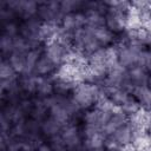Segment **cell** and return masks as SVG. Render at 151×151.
<instances>
[{
    "instance_id": "obj_1",
    "label": "cell",
    "mask_w": 151,
    "mask_h": 151,
    "mask_svg": "<svg viewBox=\"0 0 151 151\" xmlns=\"http://www.w3.org/2000/svg\"><path fill=\"white\" fill-rule=\"evenodd\" d=\"M101 94V86L91 83H78L73 90L72 98L83 111H86L97 105Z\"/></svg>"
},
{
    "instance_id": "obj_2",
    "label": "cell",
    "mask_w": 151,
    "mask_h": 151,
    "mask_svg": "<svg viewBox=\"0 0 151 151\" xmlns=\"http://www.w3.org/2000/svg\"><path fill=\"white\" fill-rule=\"evenodd\" d=\"M117 50V63L119 66L125 70H130L134 66H139L140 55L144 48L138 44H130L120 47H116Z\"/></svg>"
},
{
    "instance_id": "obj_3",
    "label": "cell",
    "mask_w": 151,
    "mask_h": 151,
    "mask_svg": "<svg viewBox=\"0 0 151 151\" xmlns=\"http://www.w3.org/2000/svg\"><path fill=\"white\" fill-rule=\"evenodd\" d=\"M136 137L137 133L129 122L126 125L119 127L111 137H106V145H116L120 149H127L133 145Z\"/></svg>"
},
{
    "instance_id": "obj_4",
    "label": "cell",
    "mask_w": 151,
    "mask_h": 151,
    "mask_svg": "<svg viewBox=\"0 0 151 151\" xmlns=\"http://www.w3.org/2000/svg\"><path fill=\"white\" fill-rule=\"evenodd\" d=\"M71 52H72V48L70 46L65 45L64 42H61L57 39L44 45V51H42V53L46 57H48L59 67L68 60Z\"/></svg>"
},
{
    "instance_id": "obj_5",
    "label": "cell",
    "mask_w": 151,
    "mask_h": 151,
    "mask_svg": "<svg viewBox=\"0 0 151 151\" xmlns=\"http://www.w3.org/2000/svg\"><path fill=\"white\" fill-rule=\"evenodd\" d=\"M63 14L60 12V1H39L37 18L41 22L59 25Z\"/></svg>"
},
{
    "instance_id": "obj_6",
    "label": "cell",
    "mask_w": 151,
    "mask_h": 151,
    "mask_svg": "<svg viewBox=\"0 0 151 151\" xmlns=\"http://www.w3.org/2000/svg\"><path fill=\"white\" fill-rule=\"evenodd\" d=\"M130 13H124L116 8H107L105 13V27L116 35L123 33L127 29V19Z\"/></svg>"
},
{
    "instance_id": "obj_7",
    "label": "cell",
    "mask_w": 151,
    "mask_h": 151,
    "mask_svg": "<svg viewBox=\"0 0 151 151\" xmlns=\"http://www.w3.org/2000/svg\"><path fill=\"white\" fill-rule=\"evenodd\" d=\"M61 137L66 144L67 151H72L84 143V137L81 132V125H76L72 123L66 124L61 130Z\"/></svg>"
},
{
    "instance_id": "obj_8",
    "label": "cell",
    "mask_w": 151,
    "mask_h": 151,
    "mask_svg": "<svg viewBox=\"0 0 151 151\" xmlns=\"http://www.w3.org/2000/svg\"><path fill=\"white\" fill-rule=\"evenodd\" d=\"M130 122V117L124 113L120 109H114L110 120L101 127V132L106 136V137H111L119 127L126 125Z\"/></svg>"
},
{
    "instance_id": "obj_9",
    "label": "cell",
    "mask_w": 151,
    "mask_h": 151,
    "mask_svg": "<svg viewBox=\"0 0 151 151\" xmlns=\"http://www.w3.org/2000/svg\"><path fill=\"white\" fill-rule=\"evenodd\" d=\"M58 70H59V66L42 53L35 65L33 74L37 77H41V78H53L55 77Z\"/></svg>"
},
{
    "instance_id": "obj_10",
    "label": "cell",
    "mask_w": 151,
    "mask_h": 151,
    "mask_svg": "<svg viewBox=\"0 0 151 151\" xmlns=\"http://www.w3.org/2000/svg\"><path fill=\"white\" fill-rule=\"evenodd\" d=\"M92 33H93V37L97 40V42L103 48L114 47L116 40H117V35L114 33H112L110 29H107L105 26H101V27H98L96 29H92Z\"/></svg>"
},
{
    "instance_id": "obj_11",
    "label": "cell",
    "mask_w": 151,
    "mask_h": 151,
    "mask_svg": "<svg viewBox=\"0 0 151 151\" xmlns=\"http://www.w3.org/2000/svg\"><path fill=\"white\" fill-rule=\"evenodd\" d=\"M78 83L60 78L58 76L53 77V92L54 96H60V97H70L73 93V90L76 88Z\"/></svg>"
},
{
    "instance_id": "obj_12",
    "label": "cell",
    "mask_w": 151,
    "mask_h": 151,
    "mask_svg": "<svg viewBox=\"0 0 151 151\" xmlns=\"http://www.w3.org/2000/svg\"><path fill=\"white\" fill-rule=\"evenodd\" d=\"M64 125L60 124L59 122H57L55 119L51 118L50 116L47 118H45L41 123H40V131H41V136L44 137L45 140L54 137V136H58L61 133V130H63Z\"/></svg>"
},
{
    "instance_id": "obj_13",
    "label": "cell",
    "mask_w": 151,
    "mask_h": 151,
    "mask_svg": "<svg viewBox=\"0 0 151 151\" xmlns=\"http://www.w3.org/2000/svg\"><path fill=\"white\" fill-rule=\"evenodd\" d=\"M145 111H151V90L144 86H134L130 93Z\"/></svg>"
},
{
    "instance_id": "obj_14",
    "label": "cell",
    "mask_w": 151,
    "mask_h": 151,
    "mask_svg": "<svg viewBox=\"0 0 151 151\" xmlns=\"http://www.w3.org/2000/svg\"><path fill=\"white\" fill-rule=\"evenodd\" d=\"M84 145L88 151H101L106 149V136L101 130L84 138Z\"/></svg>"
},
{
    "instance_id": "obj_15",
    "label": "cell",
    "mask_w": 151,
    "mask_h": 151,
    "mask_svg": "<svg viewBox=\"0 0 151 151\" xmlns=\"http://www.w3.org/2000/svg\"><path fill=\"white\" fill-rule=\"evenodd\" d=\"M48 116L51 118L55 119L57 122H59L60 124H63L64 126L70 123V114L67 113V111L65 110V107L63 105H60L59 103L55 101L54 94L52 96L51 105L48 107Z\"/></svg>"
},
{
    "instance_id": "obj_16",
    "label": "cell",
    "mask_w": 151,
    "mask_h": 151,
    "mask_svg": "<svg viewBox=\"0 0 151 151\" xmlns=\"http://www.w3.org/2000/svg\"><path fill=\"white\" fill-rule=\"evenodd\" d=\"M149 72L143 66H134L127 70V79L133 86H144L146 85Z\"/></svg>"
},
{
    "instance_id": "obj_17",
    "label": "cell",
    "mask_w": 151,
    "mask_h": 151,
    "mask_svg": "<svg viewBox=\"0 0 151 151\" xmlns=\"http://www.w3.org/2000/svg\"><path fill=\"white\" fill-rule=\"evenodd\" d=\"M44 47L41 48H32L25 54V72L24 74H33L35 65L41 57Z\"/></svg>"
},
{
    "instance_id": "obj_18",
    "label": "cell",
    "mask_w": 151,
    "mask_h": 151,
    "mask_svg": "<svg viewBox=\"0 0 151 151\" xmlns=\"http://www.w3.org/2000/svg\"><path fill=\"white\" fill-rule=\"evenodd\" d=\"M53 78H41L38 77V86L35 96L39 98H48L53 96Z\"/></svg>"
},
{
    "instance_id": "obj_19",
    "label": "cell",
    "mask_w": 151,
    "mask_h": 151,
    "mask_svg": "<svg viewBox=\"0 0 151 151\" xmlns=\"http://www.w3.org/2000/svg\"><path fill=\"white\" fill-rule=\"evenodd\" d=\"M7 61L17 74H19V76L24 74V72H25V54L12 53L7 58Z\"/></svg>"
},
{
    "instance_id": "obj_20",
    "label": "cell",
    "mask_w": 151,
    "mask_h": 151,
    "mask_svg": "<svg viewBox=\"0 0 151 151\" xmlns=\"http://www.w3.org/2000/svg\"><path fill=\"white\" fill-rule=\"evenodd\" d=\"M120 110H122L124 113H126L130 118H132V117H134L136 114H138L143 109H142V106L139 105V103L130 94V97H129L127 100L123 104V106L120 107Z\"/></svg>"
},
{
    "instance_id": "obj_21",
    "label": "cell",
    "mask_w": 151,
    "mask_h": 151,
    "mask_svg": "<svg viewBox=\"0 0 151 151\" xmlns=\"http://www.w3.org/2000/svg\"><path fill=\"white\" fill-rule=\"evenodd\" d=\"M19 21L20 20H15V21H11L4 25H0V29H1V35L8 37V38H17L19 35Z\"/></svg>"
},
{
    "instance_id": "obj_22",
    "label": "cell",
    "mask_w": 151,
    "mask_h": 151,
    "mask_svg": "<svg viewBox=\"0 0 151 151\" xmlns=\"http://www.w3.org/2000/svg\"><path fill=\"white\" fill-rule=\"evenodd\" d=\"M29 50H32L31 44L28 40L25 38L18 35L17 38L13 39V53H19V54H26Z\"/></svg>"
},
{
    "instance_id": "obj_23",
    "label": "cell",
    "mask_w": 151,
    "mask_h": 151,
    "mask_svg": "<svg viewBox=\"0 0 151 151\" xmlns=\"http://www.w3.org/2000/svg\"><path fill=\"white\" fill-rule=\"evenodd\" d=\"M13 39L1 35L0 37V53L1 59H7L13 53Z\"/></svg>"
},
{
    "instance_id": "obj_24",
    "label": "cell",
    "mask_w": 151,
    "mask_h": 151,
    "mask_svg": "<svg viewBox=\"0 0 151 151\" xmlns=\"http://www.w3.org/2000/svg\"><path fill=\"white\" fill-rule=\"evenodd\" d=\"M19 74L14 72V70L8 64L7 59H1L0 61V80H6V79H14Z\"/></svg>"
},
{
    "instance_id": "obj_25",
    "label": "cell",
    "mask_w": 151,
    "mask_h": 151,
    "mask_svg": "<svg viewBox=\"0 0 151 151\" xmlns=\"http://www.w3.org/2000/svg\"><path fill=\"white\" fill-rule=\"evenodd\" d=\"M48 143V145L52 147L53 151H67V147H66V144L61 137V134H58V136H54L50 139L46 140Z\"/></svg>"
},
{
    "instance_id": "obj_26",
    "label": "cell",
    "mask_w": 151,
    "mask_h": 151,
    "mask_svg": "<svg viewBox=\"0 0 151 151\" xmlns=\"http://www.w3.org/2000/svg\"><path fill=\"white\" fill-rule=\"evenodd\" d=\"M37 151H53V150H52V147L48 145V143L45 140V142H42L40 145H38Z\"/></svg>"
},
{
    "instance_id": "obj_27",
    "label": "cell",
    "mask_w": 151,
    "mask_h": 151,
    "mask_svg": "<svg viewBox=\"0 0 151 151\" xmlns=\"http://www.w3.org/2000/svg\"><path fill=\"white\" fill-rule=\"evenodd\" d=\"M146 86L151 90V73L149 74V77H147V81H146Z\"/></svg>"
}]
</instances>
